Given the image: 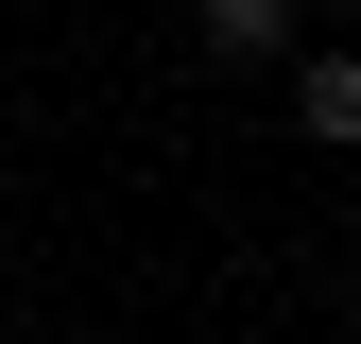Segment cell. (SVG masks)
<instances>
[{
    "label": "cell",
    "mask_w": 361,
    "mask_h": 344,
    "mask_svg": "<svg viewBox=\"0 0 361 344\" xmlns=\"http://www.w3.org/2000/svg\"><path fill=\"white\" fill-rule=\"evenodd\" d=\"M327 18H361V0H327Z\"/></svg>",
    "instance_id": "cell-3"
},
{
    "label": "cell",
    "mask_w": 361,
    "mask_h": 344,
    "mask_svg": "<svg viewBox=\"0 0 361 344\" xmlns=\"http://www.w3.org/2000/svg\"><path fill=\"white\" fill-rule=\"evenodd\" d=\"M293 138L361 155V52H293Z\"/></svg>",
    "instance_id": "cell-2"
},
{
    "label": "cell",
    "mask_w": 361,
    "mask_h": 344,
    "mask_svg": "<svg viewBox=\"0 0 361 344\" xmlns=\"http://www.w3.org/2000/svg\"><path fill=\"white\" fill-rule=\"evenodd\" d=\"M190 35L224 69H293V35H310V0H190Z\"/></svg>",
    "instance_id": "cell-1"
}]
</instances>
